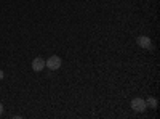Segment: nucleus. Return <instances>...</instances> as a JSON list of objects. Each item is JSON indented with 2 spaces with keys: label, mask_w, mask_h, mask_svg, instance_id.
<instances>
[{
  "label": "nucleus",
  "mask_w": 160,
  "mask_h": 119,
  "mask_svg": "<svg viewBox=\"0 0 160 119\" xmlns=\"http://www.w3.org/2000/svg\"><path fill=\"white\" fill-rule=\"evenodd\" d=\"M144 101H146V106H148V108H151V110H157V98L149 97L148 100H144Z\"/></svg>",
  "instance_id": "obj_5"
},
{
  "label": "nucleus",
  "mask_w": 160,
  "mask_h": 119,
  "mask_svg": "<svg viewBox=\"0 0 160 119\" xmlns=\"http://www.w3.org/2000/svg\"><path fill=\"white\" fill-rule=\"evenodd\" d=\"M2 113H3V105L0 103V116H2Z\"/></svg>",
  "instance_id": "obj_7"
},
{
  "label": "nucleus",
  "mask_w": 160,
  "mask_h": 119,
  "mask_svg": "<svg viewBox=\"0 0 160 119\" xmlns=\"http://www.w3.org/2000/svg\"><path fill=\"white\" fill-rule=\"evenodd\" d=\"M45 68L51 69V71H56L61 68V58L53 55V57H48V60H45Z\"/></svg>",
  "instance_id": "obj_1"
},
{
  "label": "nucleus",
  "mask_w": 160,
  "mask_h": 119,
  "mask_svg": "<svg viewBox=\"0 0 160 119\" xmlns=\"http://www.w3.org/2000/svg\"><path fill=\"white\" fill-rule=\"evenodd\" d=\"M131 108L135 110L136 113H142L146 108V101H144V98H139V97H136V98H133L131 100Z\"/></svg>",
  "instance_id": "obj_2"
},
{
  "label": "nucleus",
  "mask_w": 160,
  "mask_h": 119,
  "mask_svg": "<svg viewBox=\"0 0 160 119\" xmlns=\"http://www.w3.org/2000/svg\"><path fill=\"white\" fill-rule=\"evenodd\" d=\"M32 69L37 71V73L43 71V69H45V60H43V58H40V57H37V58L32 61Z\"/></svg>",
  "instance_id": "obj_4"
},
{
  "label": "nucleus",
  "mask_w": 160,
  "mask_h": 119,
  "mask_svg": "<svg viewBox=\"0 0 160 119\" xmlns=\"http://www.w3.org/2000/svg\"><path fill=\"white\" fill-rule=\"evenodd\" d=\"M3 77H5V73H3L2 69H0V81H2V79H3Z\"/></svg>",
  "instance_id": "obj_6"
},
{
  "label": "nucleus",
  "mask_w": 160,
  "mask_h": 119,
  "mask_svg": "<svg viewBox=\"0 0 160 119\" xmlns=\"http://www.w3.org/2000/svg\"><path fill=\"white\" fill-rule=\"evenodd\" d=\"M136 42H138V45L142 47V48H152V47H154L151 37H148V35H139V37L136 39Z\"/></svg>",
  "instance_id": "obj_3"
}]
</instances>
